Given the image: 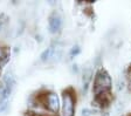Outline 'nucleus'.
Here are the masks:
<instances>
[{
    "mask_svg": "<svg viewBox=\"0 0 131 116\" xmlns=\"http://www.w3.org/2000/svg\"><path fill=\"white\" fill-rule=\"evenodd\" d=\"M111 88V77L105 70H100L95 76L94 81V93L98 95L101 93H106Z\"/></svg>",
    "mask_w": 131,
    "mask_h": 116,
    "instance_id": "f257e3e1",
    "label": "nucleus"
},
{
    "mask_svg": "<svg viewBox=\"0 0 131 116\" xmlns=\"http://www.w3.org/2000/svg\"><path fill=\"white\" fill-rule=\"evenodd\" d=\"M63 116H74L75 111V96L73 89L63 91V104H62Z\"/></svg>",
    "mask_w": 131,
    "mask_h": 116,
    "instance_id": "f03ea898",
    "label": "nucleus"
},
{
    "mask_svg": "<svg viewBox=\"0 0 131 116\" xmlns=\"http://www.w3.org/2000/svg\"><path fill=\"white\" fill-rule=\"evenodd\" d=\"M41 102L46 106L52 113H57L60 110V100L55 93H48V94L43 95Z\"/></svg>",
    "mask_w": 131,
    "mask_h": 116,
    "instance_id": "7ed1b4c3",
    "label": "nucleus"
},
{
    "mask_svg": "<svg viewBox=\"0 0 131 116\" xmlns=\"http://www.w3.org/2000/svg\"><path fill=\"white\" fill-rule=\"evenodd\" d=\"M61 27H62V19L56 12H54L49 17V30H50V33L55 34L60 32Z\"/></svg>",
    "mask_w": 131,
    "mask_h": 116,
    "instance_id": "20e7f679",
    "label": "nucleus"
},
{
    "mask_svg": "<svg viewBox=\"0 0 131 116\" xmlns=\"http://www.w3.org/2000/svg\"><path fill=\"white\" fill-rule=\"evenodd\" d=\"M95 96H96V102L101 106H106L110 102V100H111V96H110L109 91H106V93H101V94L95 95Z\"/></svg>",
    "mask_w": 131,
    "mask_h": 116,
    "instance_id": "39448f33",
    "label": "nucleus"
},
{
    "mask_svg": "<svg viewBox=\"0 0 131 116\" xmlns=\"http://www.w3.org/2000/svg\"><path fill=\"white\" fill-rule=\"evenodd\" d=\"M55 48L54 46H50L49 48H47L46 50H45L42 54H41V61H43V62H46V61H49L50 59H53V56H54V53H55Z\"/></svg>",
    "mask_w": 131,
    "mask_h": 116,
    "instance_id": "423d86ee",
    "label": "nucleus"
},
{
    "mask_svg": "<svg viewBox=\"0 0 131 116\" xmlns=\"http://www.w3.org/2000/svg\"><path fill=\"white\" fill-rule=\"evenodd\" d=\"M4 85H5L6 87H7L9 90H12V89L14 88V86H15V79H14V76L12 74H7L5 77H4Z\"/></svg>",
    "mask_w": 131,
    "mask_h": 116,
    "instance_id": "0eeeda50",
    "label": "nucleus"
},
{
    "mask_svg": "<svg viewBox=\"0 0 131 116\" xmlns=\"http://www.w3.org/2000/svg\"><path fill=\"white\" fill-rule=\"evenodd\" d=\"M91 75H93V73H91L90 69H87L84 75H83V89H84V91H87L88 87H89L90 80H91Z\"/></svg>",
    "mask_w": 131,
    "mask_h": 116,
    "instance_id": "6e6552de",
    "label": "nucleus"
},
{
    "mask_svg": "<svg viewBox=\"0 0 131 116\" xmlns=\"http://www.w3.org/2000/svg\"><path fill=\"white\" fill-rule=\"evenodd\" d=\"M7 56H8L7 49H6V48H4V47H0V61H3V60H5V59H7Z\"/></svg>",
    "mask_w": 131,
    "mask_h": 116,
    "instance_id": "1a4fd4ad",
    "label": "nucleus"
},
{
    "mask_svg": "<svg viewBox=\"0 0 131 116\" xmlns=\"http://www.w3.org/2000/svg\"><path fill=\"white\" fill-rule=\"evenodd\" d=\"M7 22H8V18L5 14H0V28H3Z\"/></svg>",
    "mask_w": 131,
    "mask_h": 116,
    "instance_id": "9d476101",
    "label": "nucleus"
},
{
    "mask_svg": "<svg viewBox=\"0 0 131 116\" xmlns=\"http://www.w3.org/2000/svg\"><path fill=\"white\" fill-rule=\"evenodd\" d=\"M79 53H80V47L79 46H74V47L71 48L70 53H69V55H70V58H73L74 55H77Z\"/></svg>",
    "mask_w": 131,
    "mask_h": 116,
    "instance_id": "9b49d317",
    "label": "nucleus"
},
{
    "mask_svg": "<svg viewBox=\"0 0 131 116\" xmlns=\"http://www.w3.org/2000/svg\"><path fill=\"white\" fill-rule=\"evenodd\" d=\"M91 114H93V111L90 110V109H87V108L82 109V116H90Z\"/></svg>",
    "mask_w": 131,
    "mask_h": 116,
    "instance_id": "f8f14e48",
    "label": "nucleus"
},
{
    "mask_svg": "<svg viewBox=\"0 0 131 116\" xmlns=\"http://www.w3.org/2000/svg\"><path fill=\"white\" fill-rule=\"evenodd\" d=\"M129 75H130V85H131V69H130V74Z\"/></svg>",
    "mask_w": 131,
    "mask_h": 116,
    "instance_id": "ddd939ff",
    "label": "nucleus"
}]
</instances>
